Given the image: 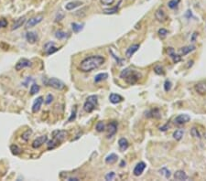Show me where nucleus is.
Segmentation results:
<instances>
[{
    "label": "nucleus",
    "mask_w": 206,
    "mask_h": 181,
    "mask_svg": "<svg viewBox=\"0 0 206 181\" xmlns=\"http://www.w3.org/2000/svg\"><path fill=\"white\" fill-rule=\"evenodd\" d=\"M146 116L158 119V118L161 117V115H160V112H159V110L156 108V109H153V110H151V111H149V112L146 113Z\"/></svg>",
    "instance_id": "nucleus-24"
},
{
    "label": "nucleus",
    "mask_w": 206,
    "mask_h": 181,
    "mask_svg": "<svg viewBox=\"0 0 206 181\" xmlns=\"http://www.w3.org/2000/svg\"><path fill=\"white\" fill-rule=\"evenodd\" d=\"M155 17H156V19L159 22H165L168 19L167 15H166V13H165L164 9L162 7L158 8L157 10L156 13H155Z\"/></svg>",
    "instance_id": "nucleus-11"
},
{
    "label": "nucleus",
    "mask_w": 206,
    "mask_h": 181,
    "mask_svg": "<svg viewBox=\"0 0 206 181\" xmlns=\"http://www.w3.org/2000/svg\"><path fill=\"white\" fill-rule=\"evenodd\" d=\"M154 71H155L156 73L158 74V75H163V74L165 73V71H164L163 68H162L161 66H159V65L156 66L155 68H154Z\"/></svg>",
    "instance_id": "nucleus-40"
},
{
    "label": "nucleus",
    "mask_w": 206,
    "mask_h": 181,
    "mask_svg": "<svg viewBox=\"0 0 206 181\" xmlns=\"http://www.w3.org/2000/svg\"><path fill=\"white\" fill-rule=\"evenodd\" d=\"M197 36H198V33H197V32H194L193 35H192V41H194Z\"/></svg>",
    "instance_id": "nucleus-48"
},
{
    "label": "nucleus",
    "mask_w": 206,
    "mask_h": 181,
    "mask_svg": "<svg viewBox=\"0 0 206 181\" xmlns=\"http://www.w3.org/2000/svg\"><path fill=\"white\" fill-rule=\"evenodd\" d=\"M120 78L125 80L126 83H128L129 85H134L139 81V79L141 78V74L135 70L126 68L121 71Z\"/></svg>",
    "instance_id": "nucleus-2"
},
{
    "label": "nucleus",
    "mask_w": 206,
    "mask_h": 181,
    "mask_svg": "<svg viewBox=\"0 0 206 181\" xmlns=\"http://www.w3.org/2000/svg\"><path fill=\"white\" fill-rule=\"evenodd\" d=\"M118 9H119V6H116V7H114L112 8H109V9H105L104 10V13L106 14V15H111V14H115L118 11Z\"/></svg>",
    "instance_id": "nucleus-35"
},
{
    "label": "nucleus",
    "mask_w": 206,
    "mask_h": 181,
    "mask_svg": "<svg viewBox=\"0 0 206 181\" xmlns=\"http://www.w3.org/2000/svg\"><path fill=\"white\" fill-rule=\"evenodd\" d=\"M138 49H139V45H138V44L131 45L130 47L126 49V56L127 57V58H131V57L138 50Z\"/></svg>",
    "instance_id": "nucleus-17"
},
{
    "label": "nucleus",
    "mask_w": 206,
    "mask_h": 181,
    "mask_svg": "<svg viewBox=\"0 0 206 181\" xmlns=\"http://www.w3.org/2000/svg\"><path fill=\"white\" fill-rule=\"evenodd\" d=\"M71 28H73V32L78 33L81 30L84 28V24H77V23H71Z\"/></svg>",
    "instance_id": "nucleus-31"
},
{
    "label": "nucleus",
    "mask_w": 206,
    "mask_h": 181,
    "mask_svg": "<svg viewBox=\"0 0 206 181\" xmlns=\"http://www.w3.org/2000/svg\"><path fill=\"white\" fill-rule=\"evenodd\" d=\"M167 52H168L169 56L171 57V58L173 60L174 63H178L179 61H181V60H182V57H181V55H177L176 53H175V51H174V49H173L172 48H168Z\"/></svg>",
    "instance_id": "nucleus-15"
},
{
    "label": "nucleus",
    "mask_w": 206,
    "mask_h": 181,
    "mask_svg": "<svg viewBox=\"0 0 206 181\" xmlns=\"http://www.w3.org/2000/svg\"><path fill=\"white\" fill-rule=\"evenodd\" d=\"M47 83L48 86L51 87V88H53V89L55 90H63L64 89V83L61 81H60L59 79L57 78H50L48 80V81L46 82Z\"/></svg>",
    "instance_id": "nucleus-4"
},
{
    "label": "nucleus",
    "mask_w": 206,
    "mask_h": 181,
    "mask_svg": "<svg viewBox=\"0 0 206 181\" xmlns=\"http://www.w3.org/2000/svg\"><path fill=\"white\" fill-rule=\"evenodd\" d=\"M194 49H195V46H193V45L185 46V47H183V48H182L181 49H179V54H181L182 56H185V55H187L188 53L193 51Z\"/></svg>",
    "instance_id": "nucleus-21"
},
{
    "label": "nucleus",
    "mask_w": 206,
    "mask_h": 181,
    "mask_svg": "<svg viewBox=\"0 0 206 181\" xmlns=\"http://www.w3.org/2000/svg\"><path fill=\"white\" fill-rule=\"evenodd\" d=\"M124 165H126V162H125V161H122L121 164H120V165H121V167H124Z\"/></svg>",
    "instance_id": "nucleus-50"
},
{
    "label": "nucleus",
    "mask_w": 206,
    "mask_h": 181,
    "mask_svg": "<svg viewBox=\"0 0 206 181\" xmlns=\"http://www.w3.org/2000/svg\"><path fill=\"white\" fill-rule=\"evenodd\" d=\"M190 115L183 113V115H179L175 118L174 123H175V125H185V123H187L188 122H190Z\"/></svg>",
    "instance_id": "nucleus-8"
},
{
    "label": "nucleus",
    "mask_w": 206,
    "mask_h": 181,
    "mask_svg": "<svg viewBox=\"0 0 206 181\" xmlns=\"http://www.w3.org/2000/svg\"><path fill=\"white\" fill-rule=\"evenodd\" d=\"M117 159H118L117 155H116V154H114V153H112V154L109 155V156L106 157V158H105V163L108 164V165H113V164H115V163L117 161Z\"/></svg>",
    "instance_id": "nucleus-25"
},
{
    "label": "nucleus",
    "mask_w": 206,
    "mask_h": 181,
    "mask_svg": "<svg viewBox=\"0 0 206 181\" xmlns=\"http://www.w3.org/2000/svg\"><path fill=\"white\" fill-rule=\"evenodd\" d=\"M26 39L29 43V44H34L37 42L38 40V35L36 32L33 31H29L26 33Z\"/></svg>",
    "instance_id": "nucleus-13"
},
{
    "label": "nucleus",
    "mask_w": 206,
    "mask_h": 181,
    "mask_svg": "<svg viewBox=\"0 0 206 181\" xmlns=\"http://www.w3.org/2000/svg\"><path fill=\"white\" fill-rule=\"evenodd\" d=\"M174 178L176 180H187L188 176L183 170H178L174 173Z\"/></svg>",
    "instance_id": "nucleus-19"
},
{
    "label": "nucleus",
    "mask_w": 206,
    "mask_h": 181,
    "mask_svg": "<svg viewBox=\"0 0 206 181\" xmlns=\"http://www.w3.org/2000/svg\"><path fill=\"white\" fill-rule=\"evenodd\" d=\"M7 26V21L5 18L0 19V28H4Z\"/></svg>",
    "instance_id": "nucleus-47"
},
{
    "label": "nucleus",
    "mask_w": 206,
    "mask_h": 181,
    "mask_svg": "<svg viewBox=\"0 0 206 181\" xmlns=\"http://www.w3.org/2000/svg\"><path fill=\"white\" fill-rule=\"evenodd\" d=\"M171 86H172V85H171V82L167 80L166 81H165V83H164V90H165V92L171 91Z\"/></svg>",
    "instance_id": "nucleus-43"
},
{
    "label": "nucleus",
    "mask_w": 206,
    "mask_h": 181,
    "mask_svg": "<svg viewBox=\"0 0 206 181\" xmlns=\"http://www.w3.org/2000/svg\"><path fill=\"white\" fill-rule=\"evenodd\" d=\"M160 174H162V175H164L165 176V178H171V171H169V170H168L167 168H162V169H160Z\"/></svg>",
    "instance_id": "nucleus-42"
},
{
    "label": "nucleus",
    "mask_w": 206,
    "mask_h": 181,
    "mask_svg": "<svg viewBox=\"0 0 206 181\" xmlns=\"http://www.w3.org/2000/svg\"><path fill=\"white\" fill-rule=\"evenodd\" d=\"M190 134H192V136H193L194 138H198V139L201 138V134L198 131V129L195 127H192L190 129Z\"/></svg>",
    "instance_id": "nucleus-36"
},
{
    "label": "nucleus",
    "mask_w": 206,
    "mask_h": 181,
    "mask_svg": "<svg viewBox=\"0 0 206 181\" xmlns=\"http://www.w3.org/2000/svg\"><path fill=\"white\" fill-rule=\"evenodd\" d=\"M179 1H181V0H171V1H169L168 6H169V8H171V9L176 8V7H178V5H179Z\"/></svg>",
    "instance_id": "nucleus-37"
},
{
    "label": "nucleus",
    "mask_w": 206,
    "mask_h": 181,
    "mask_svg": "<svg viewBox=\"0 0 206 181\" xmlns=\"http://www.w3.org/2000/svg\"><path fill=\"white\" fill-rule=\"evenodd\" d=\"M100 2L102 5H105V6H111V5L114 4L115 0H100Z\"/></svg>",
    "instance_id": "nucleus-44"
},
{
    "label": "nucleus",
    "mask_w": 206,
    "mask_h": 181,
    "mask_svg": "<svg viewBox=\"0 0 206 181\" xmlns=\"http://www.w3.org/2000/svg\"><path fill=\"white\" fill-rule=\"evenodd\" d=\"M118 146L121 151H126L128 148V141L126 138H120L119 141H118Z\"/></svg>",
    "instance_id": "nucleus-26"
},
{
    "label": "nucleus",
    "mask_w": 206,
    "mask_h": 181,
    "mask_svg": "<svg viewBox=\"0 0 206 181\" xmlns=\"http://www.w3.org/2000/svg\"><path fill=\"white\" fill-rule=\"evenodd\" d=\"M31 134H32V130H31V129H29V130L25 131V132L22 134V136H21V137H22V139H23L25 142H27V141H29V137L31 136Z\"/></svg>",
    "instance_id": "nucleus-33"
},
{
    "label": "nucleus",
    "mask_w": 206,
    "mask_h": 181,
    "mask_svg": "<svg viewBox=\"0 0 206 181\" xmlns=\"http://www.w3.org/2000/svg\"><path fill=\"white\" fill-rule=\"evenodd\" d=\"M98 98H97L96 95H90L88 98H87L86 102L84 104V110L87 113H92L95 109V107L98 103Z\"/></svg>",
    "instance_id": "nucleus-3"
},
{
    "label": "nucleus",
    "mask_w": 206,
    "mask_h": 181,
    "mask_svg": "<svg viewBox=\"0 0 206 181\" xmlns=\"http://www.w3.org/2000/svg\"><path fill=\"white\" fill-rule=\"evenodd\" d=\"M52 101H53V96L50 94L47 95V97H46L45 103H46V104H50V103L52 102Z\"/></svg>",
    "instance_id": "nucleus-46"
},
{
    "label": "nucleus",
    "mask_w": 206,
    "mask_h": 181,
    "mask_svg": "<svg viewBox=\"0 0 206 181\" xmlns=\"http://www.w3.org/2000/svg\"><path fill=\"white\" fill-rule=\"evenodd\" d=\"M55 37L59 39H63L67 37V33H65L64 31H61V30H59V31L55 33Z\"/></svg>",
    "instance_id": "nucleus-38"
},
{
    "label": "nucleus",
    "mask_w": 206,
    "mask_h": 181,
    "mask_svg": "<svg viewBox=\"0 0 206 181\" xmlns=\"http://www.w3.org/2000/svg\"><path fill=\"white\" fill-rule=\"evenodd\" d=\"M39 90H40V88H39V86L37 84V83H33L32 85H31V87H30V94L31 95H34V94H38V92H39Z\"/></svg>",
    "instance_id": "nucleus-34"
},
{
    "label": "nucleus",
    "mask_w": 206,
    "mask_h": 181,
    "mask_svg": "<svg viewBox=\"0 0 206 181\" xmlns=\"http://www.w3.org/2000/svg\"><path fill=\"white\" fill-rule=\"evenodd\" d=\"M32 65V62L30 61L28 59H21V60H19L18 62L16 63V66H15V69H16V71H21L25 68H28V67H30Z\"/></svg>",
    "instance_id": "nucleus-6"
},
{
    "label": "nucleus",
    "mask_w": 206,
    "mask_h": 181,
    "mask_svg": "<svg viewBox=\"0 0 206 181\" xmlns=\"http://www.w3.org/2000/svg\"><path fill=\"white\" fill-rule=\"evenodd\" d=\"M42 103H43V97H41V96L38 97L37 99L35 100L33 105H32V112L34 113H38L40 110V107L42 105Z\"/></svg>",
    "instance_id": "nucleus-14"
},
{
    "label": "nucleus",
    "mask_w": 206,
    "mask_h": 181,
    "mask_svg": "<svg viewBox=\"0 0 206 181\" xmlns=\"http://www.w3.org/2000/svg\"><path fill=\"white\" fill-rule=\"evenodd\" d=\"M76 113H77V107L74 106V108L73 109V112H71V115L70 118L68 119V122H73V120H75V118H76Z\"/></svg>",
    "instance_id": "nucleus-41"
},
{
    "label": "nucleus",
    "mask_w": 206,
    "mask_h": 181,
    "mask_svg": "<svg viewBox=\"0 0 206 181\" xmlns=\"http://www.w3.org/2000/svg\"><path fill=\"white\" fill-rule=\"evenodd\" d=\"M44 49L46 51V54L50 55V54H53L54 52H56L59 49L55 47L53 42H49L44 46Z\"/></svg>",
    "instance_id": "nucleus-16"
},
{
    "label": "nucleus",
    "mask_w": 206,
    "mask_h": 181,
    "mask_svg": "<svg viewBox=\"0 0 206 181\" xmlns=\"http://www.w3.org/2000/svg\"><path fill=\"white\" fill-rule=\"evenodd\" d=\"M25 22H26V18H25V17L19 18L18 19H17L16 21L14 22L11 29H12V30H16V29L19 28L20 27H22V26L25 24Z\"/></svg>",
    "instance_id": "nucleus-20"
},
{
    "label": "nucleus",
    "mask_w": 206,
    "mask_h": 181,
    "mask_svg": "<svg viewBox=\"0 0 206 181\" xmlns=\"http://www.w3.org/2000/svg\"><path fill=\"white\" fill-rule=\"evenodd\" d=\"M10 151H11V153L15 155V156H18V155L22 152V149L18 146H17V144H12V146H10Z\"/></svg>",
    "instance_id": "nucleus-28"
},
{
    "label": "nucleus",
    "mask_w": 206,
    "mask_h": 181,
    "mask_svg": "<svg viewBox=\"0 0 206 181\" xmlns=\"http://www.w3.org/2000/svg\"><path fill=\"white\" fill-rule=\"evenodd\" d=\"M115 177H116V174H115V172H110V173H108L106 176H105V180H113L115 178Z\"/></svg>",
    "instance_id": "nucleus-45"
},
{
    "label": "nucleus",
    "mask_w": 206,
    "mask_h": 181,
    "mask_svg": "<svg viewBox=\"0 0 206 181\" xmlns=\"http://www.w3.org/2000/svg\"><path fill=\"white\" fill-rule=\"evenodd\" d=\"M81 5H82V2L81 1H71L65 5V8L67 10H73L74 8L80 7Z\"/></svg>",
    "instance_id": "nucleus-22"
},
{
    "label": "nucleus",
    "mask_w": 206,
    "mask_h": 181,
    "mask_svg": "<svg viewBox=\"0 0 206 181\" xmlns=\"http://www.w3.org/2000/svg\"><path fill=\"white\" fill-rule=\"evenodd\" d=\"M168 30L167 29H165V28H160V29H158V36L159 37H160L161 39H165L167 37V35H168Z\"/></svg>",
    "instance_id": "nucleus-39"
},
{
    "label": "nucleus",
    "mask_w": 206,
    "mask_h": 181,
    "mask_svg": "<svg viewBox=\"0 0 206 181\" xmlns=\"http://www.w3.org/2000/svg\"><path fill=\"white\" fill-rule=\"evenodd\" d=\"M105 59L101 55H92L81 61L79 69L84 72H89L98 69L105 63Z\"/></svg>",
    "instance_id": "nucleus-1"
},
{
    "label": "nucleus",
    "mask_w": 206,
    "mask_h": 181,
    "mask_svg": "<svg viewBox=\"0 0 206 181\" xmlns=\"http://www.w3.org/2000/svg\"><path fill=\"white\" fill-rule=\"evenodd\" d=\"M68 180H69V181H78L79 178H69Z\"/></svg>",
    "instance_id": "nucleus-49"
},
{
    "label": "nucleus",
    "mask_w": 206,
    "mask_h": 181,
    "mask_svg": "<svg viewBox=\"0 0 206 181\" xmlns=\"http://www.w3.org/2000/svg\"><path fill=\"white\" fill-rule=\"evenodd\" d=\"M195 91H196L199 94H206V82L201 81L195 85Z\"/></svg>",
    "instance_id": "nucleus-18"
},
{
    "label": "nucleus",
    "mask_w": 206,
    "mask_h": 181,
    "mask_svg": "<svg viewBox=\"0 0 206 181\" xmlns=\"http://www.w3.org/2000/svg\"><path fill=\"white\" fill-rule=\"evenodd\" d=\"M60 144H61V143H60L59 141H57L56 139L52 138L50 141L48 142V149L50 150V149H53V148H55V147H57Z\"/></svg>",
    "instance_id": "nucleus-30"
},
{
    "label": "nucleus",
    "mask_w": 206,
    "mask_h": 181,
    "mask_svg": "<svg viewBox=\"0 0 206 181\" xmlns=\"http://www.w3.org/2000/svg\"><path fill=\"white\" fill-rule=\"evenodd\" d=\"M105 123L104 122H98L96 123V125H95V130L98 132V133H102V132H104L105 131Z\"/></svg>",
    "instance_id": "nucleus-32"
},
{
    "label": "nucleus",
    "mask_w": 206,
    "mask_h": 181,
    "mask_svg": "<svg viewBox=\"0 0 206 181\" xmlns=\"http://www.w3.org/2000/svg\"><path fill=\"white\" fill-rule=\"evenodd\" d=\"M123 97L119 94H111L110 96H109V101L116 104V103H119L123 101Z\"/></svg>",
    "instance_id": "nucleus-23"
},
{
    "label": "nucleus",
    "mask_w": 206,
    "mask_h": 181,
    "mask_svg": "<svg viewBox=\"0 0 206 181\" xmlns=\"http://www.w3.org/2000/svg\"><path fill=\"white\" fill-rule=\"evenodd\" d=\"M146 164L144 163V162H139L138 164H137V165L135 167V168H134V175L136 176V177H139V176L143 173V171L145 170L146 168Z\"/></svg>",
    "instance_id": "nucleus-12"
},
{
    "label": "nucleus",
    "mask_w": 206,
    "mask_h": 181,
    "mask_svg": "<svg viewBox=\"0 0 206 181\" xmlns=\"http://www.w3.org/2000/svg\"><path fill=\"white\" fill-rule=\"evenodd\" d=\"M117 131V123L116 122H111L107 125V138L112 137L114 134H116Z\"/></svg>",
    "instance_id": "nucleus-10"
},
{
    "label": "nucleus",
    "mask_w": 206,
    "mask_h": 181,
    "mask_svg": "<svg viewBox=\"0 0 206 181\" xmlns=\"http://www.w3.org/2000/svg\"><path fill=\"white\" fill-rule=\"evenodd\" d=\"M48 141V136H39L35 139V140L32 142V147L37 149V148H39L41 146H43V144Z\"/></svg>",
    "instance_id": "nucleus-7"
},
{
    "label": "nucleus",
    "mask_w": 206,
    "mask_h": 181,
    "mask_svg": "<svg viewBox=\"0 0 206 181\" xmlns=\"http://www.w3.org/2000/svg\"><path fill=\"white\" fill-rule=\"evenodd\" d=\"M183 134H184V131L182 129H178V130H176L173 133V137L174 139H176L177 141H179L182 138Z\"/></svg>",
    "instance_id": "nucleus-29"
},
{
    "label": "nucleus",
    "mask_w": 206,
    "mask_h": 181,
    "mask_svg": "<svg viewBox=\"0 0 206 181\" xmlns=\"http://www.w3.org/2000/svg\"><path fill=\"white\" fill-rule=\"evenodd\" d=\"M43 19V15H38V16H35L31 18H29L28 20V22L26 23V28H30L35 27L36 25H38L39 23H40Z\"/></svg>",
    "instance_id": "nucleus-5"
},
{
    "label": "nucleus",
    "mask_w": 206,
    "mask_h": 181,
    "mask_svg": "<svg viewBox=\"0 0 206 181\" xmlns=\"http://www.w3.org/2000/svg\"><path fill=\"white\" fill-rule=\"evenodd\" d=\"M67 133L66 131H63V130H57V131H54L52 133V136H53V138L56 139L57 141H59L60 143L63 142L64 139L67 137Z\"/></svg>",
    "instance_id": "nucleus-9"
},
{
    "label": "nucleus",
    "mask_w": 206,
    "mask_h": 181,
    "mask_svg": "<svg viewBox=\"0 0 206 181\" xmlns=\"http://www.w3.org/2000/svg\"><path fill=\"white\" fill-rule=\"evenodd\" d=\"M108 78V74L105 73V72H103V73H99L97 74L95 77V83H98V82L102 81H105Z\"/></svg>",
    "instance_id": "nucleus-27"
}]
</instances>
